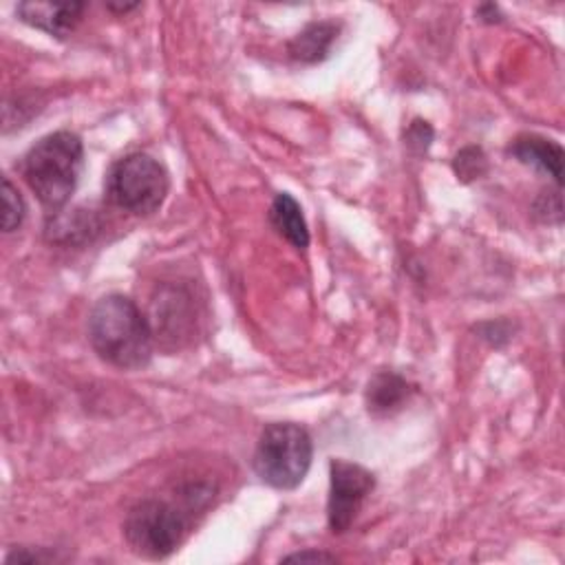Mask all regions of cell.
Instances as JSON below:
<instances>
[{
    "instance_id": "8fae6325",
    "label": "cell",
    "mask_w": 565,
    "mask_h": 565,
    "mask_svg": "<svg viewBox=\"0 0 565 565\" xmlns=\"http://www.w3.org/2000/svg\"><path fill=\"white\" fill-rule=\"evenodd\" d=\"M269 223L296 249H305L309 245V230L302 216V207L289 192H278L274 196L269 205Z\"/></svg>"
},
{
    "instance_id": "7c38bea8",
    "label": "cell",
    "mask_w": 565,
    "mask_h": 565,
    "mask_svg": "<svg viewBox=\"0 0 565 565\" xmlns=\"http://www.w3.org/2000/svg\"><path fill=\"white\" fill-rule=\"evenodd\" d=\"M335 24L333 22H311L307 24L291 42H289V55L298 62H318L327 55L331 49V42L335 40Z\"/></svg>"
},
{
    "instance_id": "4fadbf2b",
    "label": "cell",
    "mask_w": 565,
    "mask_h": 565,
    "mask_svg": "<svg viewBox=\"0 0 565 565\" xmlns=\"http://www.w3.org/2000/svg\"><path fill=\"white\" fill-rule=\"evenodd\" d=\"M452 170L461 183H470L486 174L488 159L486 152L479 146H466L461 148L452 159Z\"/></svg>"
},
{
    "instance_id": "9a60e30c",
    "label": "cell",
    "mask_w": 565,
    "mask_h": 565,
    "mask_svg": "<svg viewBox=\"0 0 565 565\" xmlns=\"http://www.w3.org/2000/svg\"><path fill=\"white\" fill-rule=\"evenodd\" d=\"M433 128L428 121L424 119H413L406 128V143L408 148H413L415 152H426L430 141H433Z\"/></svg>"
},
{
    "instance_id": "3957f363",
    "label": "cell",
    "mask_w": 565,
    "mask_h": 565,
    "mask_svg": "<svg viewBox=\"0 0 565 565\" xmlns=\"http://www.w3.org/2000/svg\"><path fill=\"white\" fill-rule=\"evenodd\" d=\"M311 457L309 430L294 422H276L260 430L252 466L263 483L276 490H294L307 477Z\"/></svg>"
},
{
    "instance_id": "6da1fadb",
    "label": "cell",
    "mask_w": 565,
    "mask_h": 565,
    "mask_svg": "<svg viewBox=\"0 0 565 565\" xmlns=\"http://www.w3.org/2000/svg\"><path fill=\"white\" fill-rule=\"evenodd\" d=\"M86 331L93 351L117 369H143L152 358L150 322L135 300L124 294L102 296L88 313Z\"/></svg>"
},
{
    "instance_id": "5bb4252c",
    "label": "cell",
    "mask_w": 565,
    "mask_h": 565,
    "mask_svg": "<svg viewBox=\"0 0 565 565\" xmlns=\"http://www.w3.org/2000/svg\"><path fill=\"white\" fill-rule=\"evenodd\" d=\"M24 201L9 177L2 179V232H13L24 218Z\"/></svg>"
},
{
    "instance_id": "8992f818",
    "label": "cell",
    "mask_w": 565,
    "mask_h": 565,
    "mask_svg": "<svg viewBox=\"0 0 565 565\" xmlns=\"http://www.w3.org/2000/svg\"><path fill=\"white\" fill-rule=\"evenodd\" d=\"M373 486L375 477L364 466L347 459H331L327 521L333 534H342L351 527Z\"/></svg>"
},
{
    "instance_id": "2e32d148",
    "label": "cell",
    "mask_w": 565,
    "mask_h": 565,
    "mask_svg": "<svg viewBox=\"0 0 565 565\" xmlns=\"http://www.w3.org/2000/svg\"><path fill=\"white\" fill-rule=\"evenodd\" d=\"M282 561L285 563H289V561H300V563H305V561H335V556L327 554V552H320V550H302V552L285 556Z\"/></svg>"
},
{
    "instance_id": "9c48e42d",
    "label": "cell",
    "mask_w": 565,
    "mask_h": 565,
    "mask_svg": "<svg viewBox=\"0 0 565 565\" xmlns=\"http://www.w3.org/2000/svg\"><path fill=\"white\" fill-rule=\"evenodd\" d=\"M508 152L514 159H519L521 163L532 166V168L550 174L556 181V185H561V179H563V148L556 141L545 139L541 135H519L510 143Z\"/></svg>"
},
{
    "instance_id": "5b68a950",
    "label": "cell",
    "mask_w": 565,
    "mask_h": 565,
    "mask_svg": "<svg viewBox=\"0 0 565 565\" xmlns=\"http://www.w3.org/2000/svg\"><path fill=\"white\" fill-rule=\"evenodd\" d=\"M104 190L115 207L148 216L163 205L170 190V177L154 157L130 152L108 168Z\"/></svg>"
},
{
    "instance_id": "ba28073f",
    "label": "cell",
    "mask_w": 565,
    "mask_h": 565,
    "mask_svg": "<svg viewBox=\"0 0 565 565\" xmlns=\"http://www.w3.org/2000/svg\"><path fill=\"white\" fill-rule=\"evenodd\" d=\"M150 329L154 338L177 340L188 335V329L194 324L192 298L179 287H168L159 291V298L152 302Z\"/></svg>"
},
{
    "instance_id": "7a4b0ae2",
    "label": "cell",
    "mask_w": 565,
    "mask_h": 565,
    "mask_svg": "<svg viewBox=\"0 0 565 565\" xmlns=\"http://www.w3.org/2000/svg\"><path fill=\"white\" fill-rule=\"evenodd\" d=\"M82 166V139L71 130H55L26 150L20 161V174L38 201L55 212L75 192Z\"/></svg>"
},
{
    "instance_id": "52a82bcc",
    "label": "cell",
    "mask_w": 565,
    "mask_h": 565,
    "mask_svg": "<svg viewBox=\"0 0 565 565\" xmlns=\"http://www.w3.org/2000/svg\"><path fill=\"white\" fill-rule=\"evenodd\" d=\"M84 2H53V0H24L15 4V15L53 38H66L82 22Z\"/></svg>"
},
{
    "instance_id": "277c9868",
    "label": "cell",
    "mask_w": 565,
    "mask_h": 565,
    "mask_svg": "<svg viewBox=\"0 0 565 565\" xmlns=\"http://www.w3.org/2000/svg\"><path fill=\"white\" fill-rule=\"evenodd\" d=\"M188 530V512L177 503L157 497L137 501L124 519V539L128 547L150 561H161L177 552Z\"/></svg>"
},
{
    "instance_id": "e0dca14e",
    "label": "cell",
    "mask_w": 565,
    "mask_h": 565,
    "mask_svg": "<svg viewBox=\"0 0 565 565\" xmlns=\"http://www.w3.org/2000/svg\"><path fill=\"white\" fill-rule=\"evenodd\" d=\"M110 11H117V13H126V11H130V9H137L139 7V2H119V4H115V2H108L106 4Z\"/></svg>"
},
{
    "instance_id": "30bf717a",
    "label": "cell",
    "mask_w": 565,
    "mask_h": 565,
    "mask_svg": "<svg viewBox=\"0 0 565 565\" xmlns=\"http://www.w3.org/2000/svg\"><path fill=\"white\" fill-rule=\"evenodd\" d=\"M411 388L408 382L393 373V371H380L375 373L364 391L366 408L371 415H391L402 408V404L408 399Z\"/></svg>"
}]
</instances>
